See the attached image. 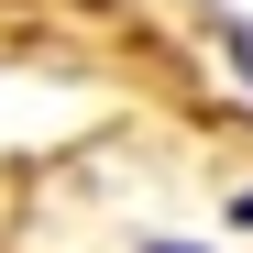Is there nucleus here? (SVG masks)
Instances as JSON below:
<instances>
[{
    "mask_svg": "<svg viewBox=\"0 0 253 253\" xmlns=\"http://www.w3.org/2000/svg\"><path fill=\"white\" fill-rule=\"evenodd\" d=\"M231 231H253V187H242V198H231Z\"/></svg>",
    "mask_w": 253,
    "mask_h": 253,
    "instance_id": "f257e3e1",
    "label": "nucleus"
}]
</instances>
